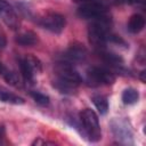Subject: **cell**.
<instances>
[{
    "label": "cell",
    "mask_w": 146,
    "mask_h": 146,
    "mask_svg": "<svg viewBox=\"0 0 146 146\" xmlns=\"http://www.w3.org/2000/svg\"><path fill=\"white\" fill-rule=\"evenodd\" d=\"M55 74L56 79L54 80V87L62 94H73L82 82V78L75 70L74 65L66 60L57 63Z\"/></svg>",
    "instance_id": "6da1fadb"
},
{
    "label": "cell",
    "mask_w": 146,
    "mask_h": 146,
    "mask_svg": "<svg viewBox=\"0 0 146 146\" xmlns=\"http://www.w3.org/2000/svg\"><path fill=\"white\" fill-rule=\"evenodd\" d=\"M111 35V15L91 21L89 29H88V38L91 44L96 48L104 49L106 43L108 42Z\"/></svg>",
    "instance_id": "7a4b0ae2"
},
{
    "label": "cell",
    "mask_w": 146,
    "mask_h": 146,
    "mask_svg": "<svg viewBox=\"0 0 146 146\" xmlns=\"http://www.w3.org/2000/svg\"><path fill=\"white\" fill-rule=\"evenodd\" d=\"M80 133L91 143H97L102 138V130L98 115L90 108H84L80 113Z\"/></svg>",
    "instance_id": "3957f363"
},
{
    "label": "cell",
    "mask_w": 146,
    "mask_h": 146,
    "mask_svg": "<svg viewBox=\"0 0 146 146\" xmlns=\"http://www.w3.org/2000/svg\"><path fill=\"white\" fill-rule=\"evenodd\" d=\"M84 81L87 86L94 88L102 86H110L115 81V75L111 70L106 67L91 66L86 72Z\"/></svg>",
    "instance_id": "277c9868"
},
{
    "label": "cell",
    "mask_w": 146,
    "mask_h": 146,
    "mask_svg": "<svg viewBox=\"0 0 146 146\" xmlns=\"http://www.w3.org/2000/svg\"><path fill=\"white\" fill-rule=\"evenodd\" d=\"M78 15L81 18L96 21L106 16H110L108 9L105 3L102 2H84L78 8Z\"/></svg>",
    "instance_id": "5b68a950"
},
{
    "label": "cell",
    "mask_w": 146,
    "mask_h": 146,
    "mask_svg": "<svg viewBox=\"0 0 146 146\" xmlns=\"http://www.w3.org/2000/svg\"><path fill=\"white\" fill-rule=\"evenodd\" d=\"M111 129L114 135V137L121 143V144H133V133L131 125L125 119L122 117H115L111 121Z\"/></svg>",
    "instance_id": "8992f818"
},
{
    "label": "cell",
    "mask_w": 146,
    "mask_h": 146,
    "mask_svg": "<svg viewBox=\"0 0 146 146\" xmlns=\"http://www.w3.org/2000/svg\"><path fill=\"white\" fill-rule=\"evenodd\" d=\"M19 70L26 83H33L35 74L41 71V63L32 55H26L19 59Z\"/></svg>",
    "instance_id": "52a82bcc"
},
{
    "label": "cell",
    "mask_w": 146,
    "mask_h": 146,
    "mask_svg": "<svg viewBox=\"0 0 146 146\" xmlns=\"http://www.w3.org/2000/svg\"><path fill=\"white\" fill-rule=\"evenodd\" d=\"M39 25L41 27H43L44 30L55 33V34H59L63 32V30L66 26V19L63 15L58 14V13H47L44 14L42 17L39 18Z\"/></svg>",
    "instance_id": "ba28073f"
},
{
    "label": "cell",
    "mask_w": 146,
    "mask_h": 146,
    "mask_svg": "<svg viewBox=\"0 0 146 146\" xmlns=\"http://www.w3.org/2000/svg\"><path fill=\"white\" fill-rule=\"evenodd\" d=\"M0 18L2 22L13 30H16L19 25L18 17L13 7L6 0H0Z\"/></svg>",
    "instance_id": "9c48e42d"
},
{
    "label": "cell",
    "mask_w": 146,
    "mask_h": 146,
    "mask_svg": "<svg viewBox=\"0 0 146 146\" xmlns=\"http://www.w3.org/2000/svg\"><path fill=\"white\" fill-rule=\"evenodd\" d=\"M87 58V50L81 44H72L63 55V60H66L71 64L81 63Z\"/></svg>",
    "instance_id": "30bf717a"
},
{
    "label": "cell",
    "mask_w": 146,
    "mask_h": 146,
    "mask_svg": "<svg viewBox=\"0 0 146 146\" xmlns=\"http://www.w3.org/2000/svg\"><path fill=\"white\" fill-rule=\"evenodd\" d=\"M99 56L102 57V59L111 67H113L116 71H121L123 70V59L121 56H119L117 54H114L112 51H106L104 49H99L98 50Z\"/></svg>",
    "instance_id": "8fae6325"
},
{
    "label": "cell",
    "mask_w": 146,
    "mask_h": 146,
    "mask_svg": "<svg viewBox=\"0 0 146 146\" xmlns=\"http://www.w3.org/2000/svg\"><path fill=\"white\" fill-rule=\"evenodd\" d=\"M127 27H128V31L130 33H133V34L139 33L145 27L144 16L140 15V14H133L132 16H130V18L128 21V24H127Z\"/></svg>",
    "instance_id": "7c38bea8"
},
{
    "label": "cell",
    "mask_w": 146,
    "mask_h": 146,
    "mask_svg": "<svg viewBox=\"0 0 146 146\" xmlns=\"http://www.w3.org/2000/svg\"><path fill=\"white\" fill-rule=\"evenodd\" d=\"M0 102L7 103V104H13V105H23L25 103L24 98L9 91L8 89L0 87Z\"/></svg>",
    "instance_id": "4fadbf2b"
},
{
    "label": "cell",
    "mask_w": 146,
    "mask_h": 146,
    "mask_svg": "<svg viewBox=\"0 0 146 146\" xmlns=\"http://www.w3.org/2000/svg\"><path fill=\"white\" fill-rule=\"evenodd\" d=\"M92 103L97 108L100 115H106L108 112V100L103 95H95L92 96Z\"/></svg>",
    "instance_id": "5bb4252c"
},
{
    "label": "cell",
    "mask_w": 146,
    "mask_h": 146,
    "mask_svg": "<svg viewBox=\"0 0 146 146\" xmlns=\"http://www.w3.org/2000/svg\"><path fill=\"white\" fill-rule=\"evenodd\" d=\"M36 41H38L36 35L33 32H31V31L23 32V33L18 34L17 38H16V42L18 44H21V46H24V47H26V46H33V44L36 43Z\"/></svg>",
    "instance_id": "9a60e30c"
},
{
    "label": "cell",
    "mask_w": 146,
    "mask_h": 146,
    "mask_svg": "<svg viewBox=\"0 0 146 146\" xmlns=\"http://www.w3.org/2000/svg\"><path fill=\"white\" fill-rule=\"evenodd\" d=\"M139 99V92L135 88H127L122 92V102L124 105H135Z\"/></svg>",
    "instance_id": "2e32d148"
},
{
    "label": "cell",
    "mask_w": 146,
    "mask_h": 146,
    "mask_svg": "<svg viewBox=\"0 0 146 146\" xmlns=\"http://www.w3.org/2000/svg\"><path fill=\"white\" fill-rule=\"evenodd\" d=\"M30 96L40 106H48L49 103H50V98L47 95H44V94H42L40 91H31L30 92Z\"/></svg>",
    "instance_id": "e0dca14e"
},
{
    "label": "cell",
    "mask_w": 146,
    "mask_h": 146,
    "mask_svg": "<svg viewBox=\"0 0 146 146\" xmlns=\"http://www.w3.org/2000/svg\"><path fill=\"white\" fill-rule=\"evenodd\" d=\"M2 76H3V79H5L9 84H11V86H14V87H17V88H21V87H22L21 80L18 79V76H17L14 72L7 70V71L3 73Z\"/></svg>",
    "instance_id": "ac0fdd59"
},
{
    "label": "cell",
    "mask_w": 146,
    "mask_h": 146,
    "mask_svg": "<svg viewBox=\"0 0 146 146\" xmlns=\"http://www.w3.org/2000/svg\"><path fill=\"white\" fill-rule=\"evenodd\" d=\"M5 137H6V130H5V127H3L2 124H0V144L3 143Z\"/></svg>",
    "instance_id": "d6986e66"
},
{
    "label": "cell",
    "mask_w": 146,
    "mask_h": 146,
    "mask_svg": "<svg viewBox=\"0 0 146 146\" xmlns=\"http://www.w3.org/2000/svg\"><path fill=\"white\" fill-rule=\"evenodd\" d=\"M140 1H143V0H116L117 3H130V5H132V3H138V2H140Z\"/></svg>",
    "instance_id": "ffe728a7"
},
{
    "label": "cell",
    "mask_w": 146,
    "mask_h": 146,
    "mask_svg": "<svg viewBox=\"0 0 146 146\" xmlns=\"http://www.w3.org/2000/svg\"><path fill=\"white\" fill-rule=\"evenodd\" d=\"M6 71H7L6 66H5V65H3V64L0 62V74H1V75H3V73H5Z\"/></svg>",
    "instance_id": "44dd1931"
}]
</instances>
